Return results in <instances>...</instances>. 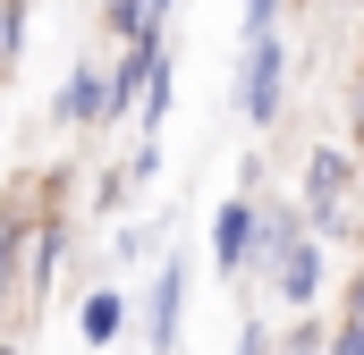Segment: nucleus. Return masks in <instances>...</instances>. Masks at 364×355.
Masks as SVG:
<instances>
[{
  "label": "nucleus",
  "instance_id": "nucleus-7",
  "mask_svg": "<svg viewBox=\"0 0 364 355\" xmlns=\"http://www.w3.org/2000/svg\"><path fill=\"white\" fill-rule=\"evenodd\" d=\"M77 330H85V347H110V339L127 330V296H119V288H93L85 305H77Z\"/></svg>",
  "mask_w": 364,
  "mask_h": 355
},
{
  "label": "nucleus",
  "instance_id": "nucleus-6",
  "mask_svg": "<svg viewBox=\"0 0 364 355\" xmlns=\"http://www.w3.org/2000/svg\"><path fill=\"white\" fill-rule=\"evenodd\" d=\"M272 288L288 296V305H314V288H322V246H314V237H296V246L272 263Z\"/></svg>",
  "mask_w": 364,
  "mask_h": 355
},
{
  "label": "nucleus",
  "instance_id": "nucleus-8",
  "mask_svg": "<svg viewBox=\"0 0 364 355\" xmlns=\"http://www.w3.org/2000/svg\"><path fill=\"white\" fill-rule=\"evenodd\" d=\"M26 9H34V0H0V102H9V77H17V60H26Z\"/></svg>",
  "mask_w": 364,
  "mask_h": 355
},
{
  "label": "nucleus",
  "instance_id": "nucleus-4",
  "mask_svg": "<svg viewBox=\"0 0 364 355\" xmlns=\"http://www.w3.org/2000/svg\"><path fill=\"white\" fill-rule=\"evenodd\" d=\"M246 263H255V203L237 195V203H220V212H212V271H220V279H237Z\"/></svg>",
  "mask_w": 364,
  "mask_h": 355
},
{
  "label": "nucleus",
  "instance_id": "nucleus-9",
  "mask_svg": "<svg viewBox=\"0 0 364 355\" xmlns=\"http://www.w3.org/2000/svg\"><path fill=\"white\" fill-rule=\"evenodd\" d=\"M272 17H279V0H246V43H263V34H272Z\"/></svg>",
  "mask_w": 364,
  "mask_h": 355
},
{
  "label": "nucleus",
  "instance_id": "nucleus-5",
  "mask_svg": "<svg viewBox=\"0 0 364 355\" xmlns=\"http://www.w3.org/2000/svg\"><path fill=\"white\" fill-rule=\"evenodd\" d=\"M178 313H186V263H161L153 296H144V339H153L161 355L178 347Z\"/></svg>",
  "mask_w": 364,
  "mask_h": 355
},
{
  "label": "nucleus",
  "instance_id": "nucleus-3",
  "mask_svg": "<svg viewBox=\"0 0 364 355\" xmlns=\"http://www.w3.org/2000/svg\"><path fill=\"white\" fill-rule=\"evenodd\" d=\"M51 119H60V127H110V68L77 60L68 85H60V102H51Z\"/></svg>",
  "mask_w": 364,
  "mask_h": 355
},
{
  "label": "nucleus",
  "instance_id": "nucleus-1",
  "mask_svg": "<svg viewBox=\"0 0 364 355\" xmlns=\"http://www.w3.org/2000/svg\"><path fill=\"white\" fill-rule=\"evenodd\" d=\"M279 77H288V60H279V34H263V43H246V68H237V110L255 119V127H272L279 119Z\"/></svg>",
  "mask_w": 364,
  "mask_h": 355
},
{
  "label": "nucleus",
  "instance_id": "nucleus-10",
  "mask_svg": "<svg viewBox=\"0 0 364 355\" xmlns=\"http://www.w3.org/2000/svg\"><path fill=\"white\" fill-rule=\"evenodd\" d=\"M331 355H364V313H348V330L331 339Z\"/></svg>",
  "mask_w": 364,
  "mask_h": 355
},
{
  "label": "nucleus",
  "instance_id": "nucleus-12",
  "mask_svg": "<svg viewBox=\"0 0 364 355\" xmlns=\"http://www.w3.org/2000/svg\"><path fill=\"white\" fill-rule=\"evenodd\" d=\"M0 355H26V347H17V339H0Z\"/></svg>",
  "mask_w": 364,
  "mask_h": 355
},
{
  "label": "nucleus",
  "instance_id": "nucleus-2",
  "mask_svg": "<svg viewBox=\"0 0 364 355\" xmlns=\"http://www.w3.org/2000/svg\"><path fill=\"white\" fill-rule=\"evenodd\" d=\"M305 229H348V153H314L305 161V203H296Z\"/></svg>",
  "mask_w": 364,
  "mask_h": 355
},
{
  "label": "nucleus",
  "instance_id": "nucleus-11",
  "mask_svg": "<svg viewBox=\"0 0 364 355\" xmlns=\"http://www.w3.org/2000/svg\"><path fill=\"white\" fill-rule=\"evenodd\" d=\"M237 355H272V339H263V322H246V330H237Z\"/></svg>",
  "mask_w": 364,
  "mask_h": 355
}]
</instances>
